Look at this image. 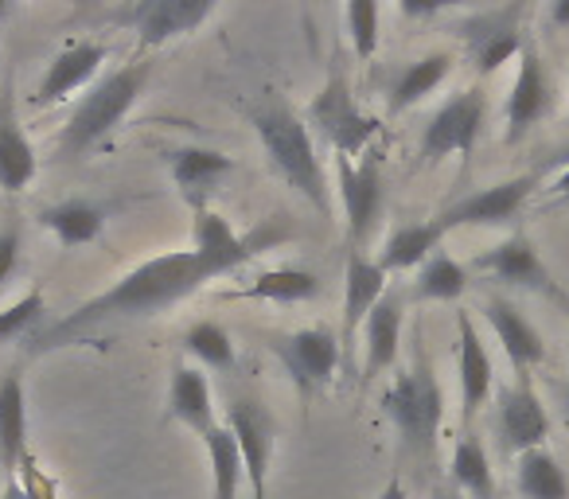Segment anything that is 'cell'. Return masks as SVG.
<instances>
[{
    "instance_id": "cell-1",
    "label": "cell",
    "mask_w": 569,
    "mask_h": 499,
    "mask_svg": "<svg viewBox=\"0 0 569 499\" xmlns=\"http://www.w3.org/2000/svg\"><path fill=\"white\" fill-rule=\"evenodd\" d=\"M293 230L281 227L273 219H261L250 234L242 238L230 250H172V255H157L149 262L133 266L121 281H113L110 289H102L98 297L82 301L74 312H67L63 320L40 328L32 340H24V348L32 356H48L59 348H74V343H87L102 332L113 328L137 325V320H157L168 309H176L180 301L196 297L203 286H211L214 278H227V273L242 270L246 262L261 258L273 246L289 242Z\"/></svg>"
},
{
    "instance_id": "cell-2",
    "label": "cell",
    "mask_w": 569,
    "mask_h": 499,
    "mask_svg": "<svg viewBox=\"0 0 569 499\" xmlns=\"http://www.w3.org/2000/svg\"><path fill=\"white\" fill-rule=\"evenodd\" d=\"M250 126L266 149L273 172L281 176L297 196H305L320 214H332V188H328L325 164L312 144V129L293 106L277 94H266L261 102L250 106Z\"/></svg>"
},
{
    "instance_id": "cell-3",
    "label": "cell",
    "mask_w": 569,
    "mask_h": 499,
    "mask_svg": "<svg viewBox=\"0 0 569 499\" xmlns=\"http://www.w3.org/2000/svg\"><path fill=\"white\" fill-rule=\"evenodd\" d=\"M152 71H157L152 59H137V63H126L106 74V79H98L94 87H90V94H82L79 102H74L71 118H67L63 133H59V141H56L59 160L90 157L98 144L110 141L121 121L133 113V106L141 102Z\"/></svg>"
},
{
    "instance_id": "cell-4",
    "label": "cell",
    "mask_w": 569,
    "mask_h": 499,
    "mask_svg": "<svg viewBox=\"0 0 569 499\" xmlns=\"http://www.w3.org/2000/svg\"><path fill=\"white\" fill-rule=\"evenodd\" d=\"M382 410H387L390 426L402 437V449L410 457H433L437 437H441L445 421V395L437 382L433 367H429L426 351H421V336L413 343V359L406 371L395 375L390 390L382 395Z\"/></svg>"
},
{
    "instance_id": "cell-5",
    "label": "cell",
    "mask_w": 569,
    "mask_h": 499,
    "mask_svg": "<svg viewBox=\"0 0 569 499\" xmlns=\"http://www.w3.org/2000/svg\"><path fill=\"white\" fill-rule=\"evenodd\" d=\"M309 129H317L328 144H332L336 157H367L371 141L379 137V121L367 118L356 106V94H351L348 71L340 63L328 67V79L320 87V94L309 102Z\"/></svg>"
},
{
    "instance_id": "cell-6",
    "label": "cell",
    "mask_w": 569,
    "mask_h": 499,
    "mask_svg": "<svg viewBox=\"0 0 569 499\" xmlns=\"http://www.w3.org/2000/svg\"><path fill=\"white\" fill-rule=\"evenodd\" d=\"M483 121H488V94H483V87L457 90L421 129V164H441L449 157H472L476 141L483 133Z\"/></svg>"
},
{
    "instance_id": "cell-7",
    "label": "cell",
    "mask_w": 569,
    "mask_h": 499,
    "mask_svg": "<svg viewBox=\"0 0 569 499\" xmlns=\"http://www.w3.org/2000/svg\"><path fill=\"white\" fill-rule=\"evenodd\" d=\"M222 0H129L126 9L110 12V24L133 28L141 48H164V43L191 36L207 24Z\"/></svg>"
},
{
    "instance_id": "cell-8",
    "label": "cell",
    "mask_w": 569,
    "mask_h": 499,
    "mask_svg": "<svg viewBox=\"0 0 569 499\" xmlns=\"http://www.w3.org/2000/svg\"><path fill=\"white\" fill-rule=\"evenodd\" d=\"M269 348H273V356L281 359L284 375H289V382H293L301 398H312L317 390L332 387L336 367H340V359H343L340 340L320 325L273 336Z\"/></svg>"
},
{
    "instance_id": "cell-9",
    "label": "cell",
    "mask_w": 569,
    "mask_h": 499,
    "mask_svg": "<svg viewBox=\"0 0 569 499\" xmlns=\"http://www.w3.org/2000/svg\"><path fill=\"white\" fill-rule=\"evenodd\" d=\"M222 426L234 433L238 452H242L250 499H269V465H273V449H277L273 413L261 402H253V398H234L227 406V421Z\"/></svg>"
},
{
    "instance_id": "cell-10",
    "label": "cell",
    "mask_w": 569,
    "mask_h": 499,
    "mask_svg": "<svg viewBox=\"0 0 569 499\" xmlns=\"http://www.w3.org/2000/svg\"><path fill=\"white\" fill-rule=\"evenodd\" d=\"M336 176H340V203H343V219H348V242L351 250H363L375 230H379L382 207H387L379 160L336 157Z\"/></svg>"
},
{
    "instance_id": "cell-11",
    "label": "cell",
    "mask_w": 569,
    "mask_h": 499,
    "mask_svg": "<svg viewBox=\"0 0 569 499\" xmlns=\"http://www.w3.org/2000/svg\"><path fill=\"white\" fill-rule=\"evenodd\" d=\"M535 188H538L535 172L511 176V180L491 183V188H480V191H472V196L449 203L437 214V222L445 227V234L460 227H511L522 214V207H527V199L535 196Z\"/></svg>"
},
{
    "instance_id": "cell-12",
    "label": "cell",
    "mask_w": 569,
    "mask_h": 499,
    "mask_svg": "<svg viewBox=\"0 0 569 499\" xmlns=\"http://www.w3.org/2000/svg\"><path fill=\"white\" fill-rule=\"evenodd\" d=\"M515 63H519V74H515L511 94H507V106H503L507 144H519L530 129L542 126L553 113V82H550V74H546L542 51L527 40V48H522V56L515 59Z\"/></svg>"
},
{
    "instance_id": "cell-13",
    "label": "cell",
    "mask_w": 569,
    "mask_h": 499,
    "mask_svg": "<svg viewBox=\"0 0 569 499\" xmlns=\"http://www.w3.org/2000/svg\"><path fill=\"white\" fill-rule=\"evenodd\" d=\"M496 433L507 457H522L530 449H542V441L550 437V418H546V406L538 398L530 375H515L511 387L499 390Z\"/></svg>"
},
{
    "instance_id": "cell-14",
    "label": "cell",
    "mask_w": 569,
    "mask_h": 499,
    "mask_svg": "<svg viewBox=\"0 0 569 499\" xmlns=\"http://www.w3.org/2000/svg\"><path fill=\"white\" fill-rule=\"evenodd\" d=\"M522 0H515L511 9L503 12H488V17L472 20L465 28V40H468V56H472L476 71L480 74H496L503 63L522 56L527 48V32H522Z\"/></svg>"
},
{
    "instance_id": "cell-15",
    "label": "cell",
    "mask_w": 569,
    "mask_h": 499,
    "mask_svg": "<svg viewBox=\"0 0 569 499\" xmlns=\"http://www.w3.org/2000/svg\"><path fill=\"white\" fill-rule=\"evenodd\" d=\"M387 293V270L363 255V250H348V266H343V328H340V351L351 356L356 336L363 332L371 309Z\"/></svg>"
},
{
    "instance_id": "cell-16",
    "label": "cell",
    "mask_w": 569,
    "mask_h": 499,
    "mask_svg": "<svg viewBox=\"0 0 569 499\" xmlns=\"http://www.w3.org/2000/svg\"><path fill=\"white\" fill-rule=\"evenodd\" d=\"M457 375H460V413H465V426H472L480 406L491 395L496 367H491V356L468 312H457Z\"/></svg>"
},
{
    "instance_id": "cell-17",
    "label": "cell",
    "mask_w": 569,
    "mask_h": 499,
    "mask_svg": "<svg viewBox=\"0 0 569 499\" xmlns=\"http://www.w3.org/2000/svg\"><path fill=\"white\" fill-rule=\"evenodd\" d=\"M476 270L491 273L496 281L515 289H538V293H553V281L546 262L538 258L535 242L522 230H515L511 238H503L499 246H491L488 255L476 258Z\"/></svg>"
},
{
    "instance_id": "cell-18",
    "label": "cell",
    "mask_w": 569,
    "mask_h": 499,
    "mask_svg": "<svg viewBox=\"0 0 569 499\" xmlns=\"http://www.w3.org/2000/svg\"><path fill=\"white\" fill-rule=\"evenodd\" d=\"M164 164L172 183L180 188V196L196 207H207V196L219 188L222 176L234 172V157L219 149H199V144H183V149H168L164 152Z\"/></svg>"
},
{
    "instance_id": "cell-19",
    "label": "cell",
    "mask_w": 569,
    "mask_h": 499,
    "mask_svg": "<svg viewBox=\"0 0 569 499\" xmlns=\"http://www.w3.org/2000/svg\"><path fill=\"white\" fill-rule=\"evenodd\" d=\"M106 56H110V51H106V43H98V40H82V43L63 48L48 63L40 87H36V106H56V102H63V98H71L74 90H82L98 71H102Z\"/></svg>"
},
{
    "instance_id": "cell-20",
    "label": "cell",
    "mask_w": 569,
    "mask_h": 499,
    "mask_svg": "<svg viewBox=\"0 0 569 499\" xmlns=\"http://www.w3.org/2000/svg\"><path fill=\"white\" fill-rule=\"evenodd\" d=\"M402 320H406V297L398 289H387L382 301L371 309L363 325V379H379L382 371L398 363L402 351Z\"/></svg>"
},
{
    "instance_id": "cell-21",
    "label": "cell",
    "mask_w": 569,
    "mask_h": 499,
    "mask_svg": "<svg viewBox=\"0 0 569 499\" xmlns=\"http://www.w3.org/2000/svg\"><path fill=\"white\" fill-rule=\"evenodd\" d=\"M483 320L491 325L496 340L503 343L515 375H530L546 359V343H542V336H538V328L530 325L519 312V305H511L507 297H488V301H483Z\"/></svg>"
},
{
    "instance_id": "cell-22",
    "label": "cell",
    "mask_w": 569,
    "mask_h": 499,
    "mask_svg": "<svg viewBox=\"0 0 569 499\" xmlns=\"http://www.w3.org/2000/svg\"><path fill=\"white\" fill-rule=\"evenodd\" d=\"M40 172V157H36L32 141L24 137L12 110V98H0V191L4 196H20Z\"/></svg>"
},
{
    "instance_id": "cell-23",
    "label": "cell",
    "mask_w": 569,
    "mask_h": 499,
    "mask_svg": "<svg viewBox=\"0 0 569 499\" xmlns=\"http://www.w3.org/2000/svg\"><path fill=\"white\" fill-rule=\"evenodd\" d=\"M168 413L172 421H180L183 429H191L196 437H203L214 426V398L211 382L199 367L176 363L172 382H168Z\"/></svg>"
},
{
    "instance_id": "cell-24",
    "label": "cell",
    "mask_w": 569,
    "mask_h": 499,
    "mask_svg": "<svg viewBox=\"0 0 569 499\" xmlns=\"http://www.w3.org/2000/svg\"><path fill=\"white\" fill-rule=\"evenodd\" d=\"M28 460V395L24 379L9 371L0 379V468L17 476Z\"/></svg>"
},
{
    "instance_id": "cell-25",
    "label": "cell",
    "mask_w": 569,
    "mask_h": 499,
    "mask_svg": "<svg viewBox=\"0 0 569 499\" xmlns=\"http://www.w3.org/2000/svg\"><path fill=\"white\" fill-rule=\"evenodd\" d=\"M36 219H40V227L51 230L67 250H74V246L98 242V234L106 230V219H110V207L90 203V199H63V203L43 207Z\"/></svg>"
},
{
    "instance_id": "cell-26",
    "label": "cell",
    "mask_w": 569,
    "mask_h": 499,
    "mask_svg": "<svg viewBox=\"0 0 569 499\" xmlns=\"http://www.w3.org/2000/svg\"><path fill=\"white\" fill-rule=\"evenodd\" d=\"M320 278L312 270H297V266H277V270H261L250 278V286L227 293L230 301H273V305H301L320 297Z\"/></svg>"
},
{
    "instance_id": "cell-27",
    "label": "cell",
    "mask_w": 569,
    "mask_h": 499,
    "mask_svg": "<svg viewBox=\"0 0 569 499\" xmlns=\"http://www.w3.org/2000/svg\"><path fill=\"white\" fill-rule=\"evenodd\" d=\"M441 238H445V227L437 219L406 222V227H398L395 234L387 238V246H382V255H379V266L387 273L421 270V266L441 250Z\"/></svg>"
},
{
    "instance_id": "cell-28",
    "label": "cell",
    "mask_w": 569,
    "mask_h": 499,
    "mask_svg": "<svg viewBox=\"0 0 569 499\" xmlns=\"http://www.w3.org/2000/svg\"><path fill=\"white\" fill-rule=\"evenodd\" d=\"M452 74V56L449 51H433V56H421L418 63H410L402 74L395 79L390 87V98H387V113L398 118V113L413 110L418 102H426L437 87Z\"/></svg>"
},
{
    "instance_id": "cell-29",
    "label": "cell",
    "mask_w": 569,
    "mask_h": 499,
    "mask_svg": "<svg viewBox=\"0 0 569 499\" xmlns=\"http://www.w3.org/2000/svg\"><path fill=\"white\" fill-rule=\"evenodd\" d=\"M207 449V465H211V496L214 499H242L246 488V468H242V452H238V441L222 421H214L203 437Z\"/></svg>"
},
{
    "instance_id": "cell-30",
    "label": "cell",
    "mask_w": 569,
    "mask_h": 499,
    "mask_svg": "<svg viewBox=\"0 0 569 499\" xmlns=\"http://www.w3.org/2000/svg\"><path fill=\"white\" fill-rule=\"evenodd\" d=\"M515 488L522 499H569L566 472L546 449H530L515 457Z\"/></svg>"
},
{
    "instance_id": "cell-31",
    "label": "cell",
    "mask_w": 569,
    "mask_h": 499,
    "mask_svg": "<svg viewBox=\"0 0 569 499\" xmlns=\"http://www.w3.org/2000/svg\"><path fill=\"white\" fill-rule=\"evenodd\" d=\"M452 483L457 491L472 499H496V472H491V460H488V449L480 445V437L465 433L457 445H452Z\"/></svg>"
},
{
    "instance_id": "cell-32",
    "label": "cell",
    "mask_w": 569,
    "mask_h": 499,
    "mask_svg": "<svg viewBox=\"0 0 569 499\" xmlns=\"http://www.w3.org/2000/svg\"><path fill=\"white\" fill-rule=\"evenodd\" d=\"M465 289H468V270L452 255H445V250H437L418 270V281H413V297L418 301H460Z\"/></svg>"
},
{
    "instance_id": "cell-33",
    "label": "cell",
    "mask_w": 569,
    "mask_h": 499,
    "mask_svg": "<svg viewBox=\"0 0 569 499\" xmlns=\"http://www.w3.org/2000/svg\"><path fill=\"white\" fill-rule=\"evenodd\" d=\"M183 348L207 367V371H234V343H230L227 328L214 320H196L183 332Z\"/></svg>"
},
{
    "instance_id": "cell-34",
    "label": "cell",
    "mask_w": 569,
    "mask_h": 499,
    "mask_svg": "<svg viewBox=\"0 0 569 499\" xmlns=\"http://www.w3.org/2000/svg\"><path fill=\"white\" fill-rule=\"evenodd\" d=\"M379 32H382V12L379 0H348V40L359 63H371L379 51Z\"/></svg>"
},
{
    "instance_id": "cell-35",
    "label": "cell",
    "mask_w": 569,
    "mask_h": 499,
    "mask_svg": "<svg viewBox=\"0 0 569 499\" xmlns=\"http://www.w3.org/2000/svg\"><path fill=\"white\" fill-rule=\"evenodd\" d=\"M48 312V301H43L40 289H28L20 301H12L9 309H0V343L9 340H32L40 332V320Z\"/></svg>"
},
{
    "instance_id": "cell-36",
    "label": "cell",
    "mask_w": 569,
    "mask_h": 499,
    "mask_svg": "<svg viewBox=\"0 0 569 499\" xmlns=\"http://www.w3.org/2000/svg\"><path fill=\"white\" fill-rule=\"evenodd\" d=\"M17 266H20V219H12L9 227H0V289L12 281Z\"/></svg>"
},
{
    "instance_id": "cell-37",
    "label": "cell",
    "mask_w": 569,
    "mask_h": 499,
    "mask_svg": "<svg viewBox=\"0 0 569 499\" xmlns=\"http://www.w3.org/2000/svg\"><path fill=\"white\" fill-rule=\"evenodd\" d=\"M395 4L406 20H429V17H441V12H449V9H465V4H472V0H395Z\"/></svg>"
},
{
    "instance_id": "cell-38",
    "label": "cell",
    "mask_w": 569,
    "mask_h": 499,
    "mask_svg": "<svg viewBox=\"0 0 569 499\" xmlns=\"http://www.w3.org/2000/svg\"><path fill=\"white\" fill-rule=\"evenodd\" d=\"M550 196L569 199V149L558 157V176H553V183H550Z\"/></svg>"
},
{
    "instance_id": "cell-39",
    "label": "cell",
    "mask_w": 569,
    "mask_h": 499,
    "mask_svg": "<svg viewBox=\"0 0 569 499\" xmlns=\"http://www.w3.org/2000/svg\"><path fill=\"white\" fill-rule=\"evenodd\" d=\"M550 24L569 28V0H550Z\"/></svg>"
},
{
    "instance_id": "cell-40",
    "label": "cell",
    "mask_w": 569,
    "mask_h": 499,
    "mask_svg": "<svg viewBox=\"0 0 569 499\" xmlns=\"http://www.w3.org/2000/svg\"><path fill=\"white\" fill-rule=\"evenodd\" d=\"M4 499H32L24 488V480H17V476H9V483H4Z\"/></svg>"
},
{
    "instance_id": "cell-41",
    "label": "cell",
    "mask_w": 569,
    "mask_h": 499,
    "mask_svg": "<svg viewBox=\"0 0 569 499\" xmlns=\"http://www.w3.org/2000/svg\"><path fill=\"white\" fill-rule=\"evenodd\" d=\"M379 499H410V496H406L402 480H398V476H395V480H390V483H387V488H382V491H379Z\"/></svg>"
},
{
    "instance_id": "cell-42",
    "label": "cell",
    "mask_w": 569,
    "mask_h": 499,
    "mask_svg": "<svg viewBox=\"0 0 569 499\" xmlns=\"http://www.w3.org/2000/svg\"><path fill=\"white\" fill-rule=\"evenodd\" d=\"M9 12H12V0H0V20L9 17Z\"/></svg>"
},
{
    "instance_id": "cell-43",
    "label": "cell",
    "mask_w": 569,
    "mask_h": 499,
    "mask_svg": "<svg viewBox=\"0 0 569 499\" xmlns=\"http://www.w3.org/2000/svg\"><path fill=\"white\" fill-rule=\"evenodd\" d=\"M437 499H460L457 491H437Z\"/></svg>"
},
{
    "instance_id": "cell-44",
    "label": "cell",
    "mask_w": 569,
    "mask_h": 499,
    "mask_svg": "<svg viewBox=\"0 0 569 499\" xmlns=\"http://www.w3.org/2000/svg\"><path fill=\"white\" fill-rule=\"evenodd\" d=\"M309 4H320V0H305V9H309Z\"/></svg>"
}]
</instances>
